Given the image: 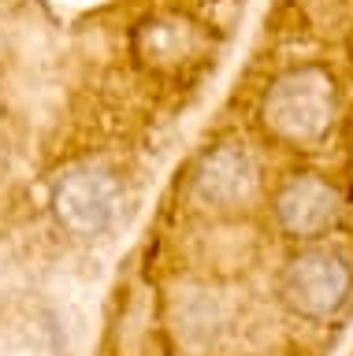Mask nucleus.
<instances>
[{"label":"nucleus","mask_w":353,"mask_h":356,"mask_svg":"<svg viewBox=\"0 0 353 356\" xmlns=\"http://www.w3.org/2000/svg\"><path fill=\"white\" fill-rule=\"evenodd\" d=\"M331 115H335V82L320 67L286 71L264 93V104H260L264 127L290 145L316 141L331 127Z\"/></svg>","instance_id":"f257e3e1"},{"label":"nucleus","mask_w":353,"mask_h":356,"mask_svg":"<svg viewBox=\"0 0 353 356\" xmlns=\"http://www.w3.org/2000/svg\"><path fill=\"white\" fill-rule=\"evenodd\" d=\"M353 275L335 252H301L286 264L279 293L286 308L305 319H327L346 305Z\"/></svg>","instance_id":"f03ea898"},{"label":"nucleus","mask_w":353,"mask_h":356,"mask_svg":"<svg viewBox=\"0 0 353 356\" xmlns=\"http://www.w3.org/2000/svg\"><path fill=\"white\" fill-rule=\"evenodd\" d=\"M279 222L297 238H316L338 216V197L316 175H297L279 189Z\"/></svg>","instance_id":"7ed1b4c3"},{"label":"nucleus","mask_w":353,"mask_h":356,"mask_svg":"<svg viewBox=\"0 0 353 356\" xmlns=\"http://www.w3.org/2000/svg\"><path fill=\"white\" fill-rule=\"evenodd\" d=\"M56 211L71 230H82V234L101 230L108 222V211H112V200H108L101 175H93V171L71 175L56 193Z\"/></svg>","instance_id":"20e7f679"}]
</instances>
